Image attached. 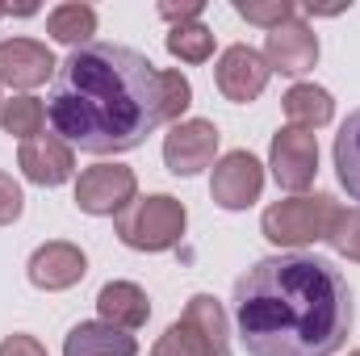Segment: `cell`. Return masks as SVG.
<instances>
[{"label":"cell","instance_id":"cell-1","mask_svg":"<svg viewBox=\"0 0 360 356\" xmlns=\"http://www.w3.org/2000/svg\"><path fill=\"white\" fill-rule=\"evenodd\" d=\"M231 302L248 356H335L352 336L344 272L310 252L256 260L235 281Z\"/></svg>","mask_w":360,"mask_h":356},{"label":"cell","instance_id":"cell-2","mask_svg":"<svg viewBox=\"0 0 360 356\" xmlns=\"http://www.w3.org/2000/svg\"><path fill=\"white\" fill-rule=\"evenodd\" d=\"M46 117L68 147L89 155H122L164 126L160 68L122 42L76 46L51 84Z\"/></svg>","mask_w":360,"mask_h":356},{"label":"cell","instance_id":"cell-3","mask_svg":"<svg viewBox=\"0 0 360 356\" xmlns=\"http://www.w3.org/2000/svg\"><path fill=\"white\" fill-rule=\"evenodd\" d=\"M184 201L172 193H151V197H134L122 214H117V239L134 252H168L176 248L184 235Z\"/></svg>","mask_w":360,"mask_h":356},{"label":"cell","instance_id":"cell-4","mask_svg":"<svg viewBox=\"0 0 360 356\" xmlns=\"http://www.w3.org/2000/svg\"><path fill=\"white\" fill-rule=\"evenodd\" d=\"M226 310L214 293H193L180 323H172L151 356H226Z\"/></svg>","mask_w":360,"mask_h":356},{"label":"cell","instance_id":"cell-5","mask_svg":"<svg viewBox=\"0 0 360 356\" xmlns=\"http://www.w3.org/2000/svg\"><path fill=\"white\" fill-rule=\"evenodd\" d=\"M344 205L331 193H310V197H289L264 210L260 231L264 239H272L276 248H306L331 235V222Z\"/></svg>","mask_w":360,"mask_h":356},{"label":"cell","instance_id":"cell-6","mask_svg":"<svg viewBox=\"0 0 360 356\" xmlns=\"http://www.w3.org/2000/svg\"><path fill=\"white\" fill-rule=\"evenodd\" d=\"M139 193V180L130 168L122 164H96V168H84L80 180H76V205L84 214H96V218H117Z\"/></svg>","mask_w":360,"mask_h":356},{"label":"cell","instance_id":"cell-7","mask_svg":"<svg viewBox=\"0 0 360 356\" xmlns=\"http://www.w3.org/2000/svg\"><path fill=\"white\" fill-rule=\"evenodd\" d=\"M272 177L281 189L289 193H302L314 172H319V139L310 130H297V126H285L272 134V151H269Z\"/></svg>","mask_w":360,"mask_h":356},{"label":"cell","instance_id":"cell-8","mask_svg":"<svg viewBox=\"0 0 360 356\" xmlns=\"http://www.w3.org/2000/svg\"><path fill=\"white\" fill-rule=\"evenodd\" d=\"M218 155V126L205 117H188L176 122L164 139V164L172 177H197L201 168H210Z\"/></svg>","mask_w":360,"mask_h":356},{"label":"cell","instance_id":"cell-9","mask_svg":"<svg viewBox=\"0 0 360 356\" xmlns=\"http://www.w3.org/2000/svg\"><path fill=\"white\" fill-rule=\"evenodd\" d=\"M269 76L272 68L264 63V55L256 46H226L218 68H214V80H218V92L235 105H252L260 92L269 89Z\"/></svg>","mask_w":360,"mask_h":356},{"label":"cell","instance_id":"cell-10","mask_svg":"<svg viewBox=\"0 0 360 356\" xmlns=\"http://www.w3.org/2000/svg\"><path fill=\"white\" fill-rule=\"evenodd\" d=\"M260 189H264V168L252 151H231L214 164L210 193L222 210H248L252 201H260Z\"/></svg>","mask_w":360,"mask_h":356},{"label":"cell","instance_id":"cell-11","mask_svg":"<svg viewBox=\"0 0 360 356\" xmlns=\"http://www.w3.org/2000/svg\"><path fill=\"white\" fill-rule=\"evenodd\" d=\"M264 63L281 76H302L319 63V38L302 17H289L285 25L269 30L264 38Z\"/></svg>","mask_w":360,"mask_h":356},{"label":"cell","instance_id":"cell-12","mask_svg":"<svg viewBox=\"0 0 360 356\" xmlns=\"http://www.w3.org/2000/svg\"><path fill=\"white\" fill-rule=\"evenodd\" d=\"M55 72H59V63L46 51V42H34V38L0 42V84H8V89H38Z\"/></svg>","mask_w":360,"mask_h":356},{"label":"cell","instance_id":"cell-13","mask_svg":"<svg viewBox=\"0 0 360 356\" xmlns=\"http://www.w3.org/2000/svg\"><path fill=\"white\" fill-rule=\"evenodd\" d=\"M89 272V260L76 243H63V239H51L42 243L34 256H30V281L46 293H59V289H72L80 285V276Z\"/></svg>","mask_w":360,"mask_h":356},{"label":"cell","instance_id":"cell-14","mask_svg":"<svg viewBox=\"0 0 360 356\" xmlns=\"http://www.w3.org/2000/svg\"><path fill=\"white\" fill-rule=\"evenodd\" d=\"M17 164H21L25 180L46 184V189H55V184L72 180V172H76V155H72V147H68L59 134H38V139L21 143Z\"/></svg>","mask_w":360,"mask_h":356},{"label":"cell","instance_id":"cell-15","mask_svg":"<svg viewBox=\"0 0 360 356\" xmlns=\"http://www.w3.org/2000/svg\"><path fill=\"white\" fill-rule=\"evenodd\" d=\"M96 310H101V323H109L117 331H139L151 319V302H147V293L134 281H109V285H101Z\"/></svg>","mask_w":360,"mask_h":356},{"label":"cell","instance_id":"cell-16","mask_svg":"<svg viewBox=\"0 0 360 356\" xmlns=\"http://www.w3.org/2000/svg\"><path fill=\"white\" fill-rule=\"evenodd\" d=\"M63 356H139V344L109 323H76L63 340Z\"/></svg>","mask_w":360,"mask_h":356},{"label":"cell","instance_id":"cell-17","mask_svg":"<svg viewBox=\"0 0 360 356\" xmlns=\"http://www.w3.org/2000/svg\"><path fill=\"white\" fill-rule=\"evenodd\" d=\"M331 113H335V101L319 84H293L285 92V117L297 130H319V126L331 122Z\"/></svg>","mask_w":360,"mask_h":356},{"label":"cell","instance_id":"cell-18","mask_svg":"<svg viewBox=\"0 0 360 356\" xmlns=\"http://www.w3.org/2000/svg\"><path fill=\"white\" fill-rule=\"evenodd\" d=\"M46 34L63 46H89L96 34V8L92 4H59L46 17Z\"/></svg>","mask_w":360,"mask_h":356},{"label":"cell","instance_id":"cell-19","mask_svg":"<svg viewBox=\"0 0 360 356\" xmlns=\"http://www.w3.org/2000/svg\"><path fill=\"white\" fill-rule=\"evenodd\" d=\"M335 172H340V184L348 189V197L360 201V109L348 113V122L335 134Z\"/></svg>","mask_w":360,"mask_h":356},{"label":"cell","instance_id":"cell-20","mask_svg":"<svg viewBox=\"0 0 360 356\" xmlns=\"http://www.w3.org/2000/svg\"><path fill=\"white\" fill-rule=\"evenodd\" d=\"M42 126H46V105L38 96H13V101L0 105V130L4 134L30 143V139L42 134Z\"/></svg>","mask_w":360,"mask_h":356},{"label":"cell","instance_id":"cell-21","mask_svg":"<svg viewBox=\"0 0 360 356\" xmlns=\"http://www.w3.org/2000/svg\"><path fill=\"white\" fill-rule=\"evenodd\" d=\"M168 55L180 63H205L214 55V34L201 25V21H188V25H172L168 34Z\"/></svg>","mask_w":360,"mask_h":356},{"label":"cell","instance_id":"cell-22","mask_svg":"<svg viewBox=\"0 0 360 356\" xmlns=\"http://www.w3.org/2000/svg\"><path fill=\"white\" fill-rule=\"evenodd\" d=\"M235 13L252 25H264V30H276L289 17H297V8L289 0H235Z\"/></svg>","mask_w":360,"mask_h":356},{"label":"cell","instance_id":"cell-23","mask_svg":"<svg viewBox=\"0 0 360 356\" xmlns=\"http://www.w3.org/2000/svg\"><path fill=\"white\" fill-rule=\"evenodd\" d=\"M327 243H331L340 256H348V260H356V265H360V205H352V210H340V214H335Z\"/></svg>","mask_w":360,"mask_h":356},{"label":"cell","instance_id":"cell-24","mask_svg":"<svg viewBox=\"0 0 360 356\" xmlns=\"http://www.w3.org/2000/svg\"><path fill=\"white\" fill-rule=\"evenodd\" d=\"M160 92H164V122H180V113L193 105V84L180 72H160Z\"/></svg>","mask_w":360,"mask_h":356},{"label":"cell","instance_id":"cell-25","mask_svg":"<svg viewBox=\"0 0 360 356\" xmlns=\"http://www.w3.org/2000/svg\"><path fill=\"white\" fill-rule=\"evenodd\" d=\"M21 210H25L21 184H17V180L8 177V172H0V227L17 222V218H21Z\"/></svg>","mask_w":360,"mask_h":356},{"label":"cell","instance_id":"cell-26","mask_svg":"<svg viewBox=\"0 0 360 356\" xmlns=\"http://www.w3.org/2000/svg\"><path fill=\"white\" fill-rule=\"evenodd\" d=\"M201 0H184V4H160V17L164 21H172V25H188V21H197L201 17Z\"/></svg>","mask_w":360,"mask_h":356},{"label":"cell","instance_id":"cell-27","mask_svg":"<svg viewBox=\"0 0 360 356\" xmlns=\"http://www.w3.org/2000/svg\"><path fill=\"white\" fill-rule=\"evenodd\" d=\"M0 356H46V348L34 340V336H8L0 344Z\"/></svg>","mask_w":360,"mask_h":356},{"label":"cell","instance_id":"cell-28","mask_svg":"<svg viewBox=\"0 0 360 356\" xmlns=\"http://www.w3.org/2000/svg\"><path fill=\"white\" fill-rule=\"evenodd\" d=\"M4 13H8V8H4V4H0V17H4Z\"/></svg>","mask_w":360,"mask_h":356},{"label":"cell","instance_id":"cell-29","mask_svg":"<svg viewBox=\"0 0 360 356\" xmlns=\"http://www.w3.org/2000/svg\"><path fill=\"white\" fill-rule=\"evenodd\" d=\"M348 356H360V352H348Z\"/></svg>","mask_w":360,"mask_h":356},{"label":"cell","instance_id":"cell-30","mask_svg":"<svg viewBox=\"0 0 360 356\" xmlns=\"http://www.w3.org/2000/svg\"><path fill=\"white\" fill-rule=\"evenodd\" d=\"M0 105H4V101H0Z\"/></svg>","mask_w":360,"mask_h":356}]
</instances>
